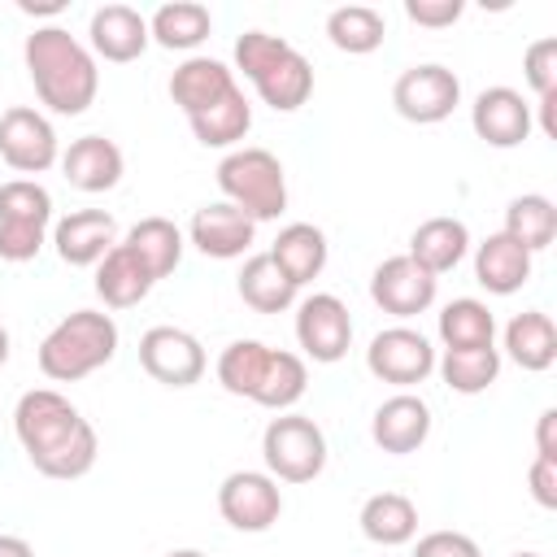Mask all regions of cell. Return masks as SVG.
I'll list each match as a JSON object with an SVG mask.
<instances>
[{
	"instance_id": "cell-1",
	"label": "cell",
	"mask_w": 557,
	"mask_h": 557,
	"mask_svg": "<svg viewBox=\"0 0 557 557\" xmlns=\"http://www.w3.org/2000/svg\"><path fill=\"white\" fill-rule=\"evenodd\" d=\"M13 431L26 461L48 479H83L96 466V426L52 387H35L17 400Z\"/></svg>"
},
{
	"instance_id": "cell-2",
	"label": "cell",
	"mask_w": 557,
	"mask_h": 557,
	"mask_svg": "<svg viewBox=\"0 0 557 557\" xmlns=\"http://www.w3.org/2000/svg\"><path fill=\"white\" fill-rule=\"evenodd\" d=\"M26 74L35 83L39 104H48L61 117L87 113V104L100 91V70L87 44H78L65 26H35L26 35Z\"/></svg>"
},
{
	"instance_id": "cell-3",
	"label": "cell",
	"mask_w": 557,
	"mask_h": 557,
	"mask_svg": "<svg viewBox=\"0 0 557 557\" xmlns=\"http://www.w3.org/2000/svg\"><path fill=\"white\" fill-rule=\"evenodd\" d=\"M218 383L231 396H244L274 413H287L305 396L309 370H305V357H296L287 348H270L261 339H231L218 357Z\"/></svg>"
},
{
	"instance_id": "cell-4",
	"label": "cell",
	"mask_w": 557,
	"mask_h": 557,
	"mask_svg": "<svg viewBox=\"0 0 557 557\" xmlns=\"http://www.w3.org/2000/svg\"><path fill=\"white\" fill-rule=\"evenodd\" d=\"M235 70L257 87L274 113H296L313 96V65L278 35L244 30L235 39Z\"/></svg>"
},
{
	"instance_id": "cell-5",
	"label": "cell",
	"mask_w": 557,
	"mask_h": 557,
	"mask_svg": "<svg viewBox=\"0 0 557 557\" xmlns=\"http://www.w3.org/2000/svg\"><path fill=\"white\" fill-rule=\"evenodd\" d=\"M117 352V322L100 309H74L39 344V370L52 383H78L109 366Z\"/></svg>"
},
{
	"instance_id": "cell-6",
	"label": "cell",
	"mask_w": 557,
	"mask_h": 557,
	"mask_svg": "<svg viewBox=\"0 0 557 557\" xmlns=\"http://www.w3.org/2000/svg\"><path fill=\"white\" fill-rule=\"evenodd\" d=\"M218 187L252 222H274L287 209V174L270 148H231L218 161Z\"/></svg>"
},
{
	"instance_id": "cell-7",
	"label": "cell",
	"mask_w": 557,
	"mask_h": 557,
	"mask_svg": "<svg viewBox=\"0 0 557 557\" xmlns=\"http://www.w3.org/2000/svg\"><path fill=\"white\" fill-rule=\"evenodd\" d=\"M261 457L265 474L278 483H313L326 470V435L305 413H278L261 431Z\"/></svg>"
},
{
	"instance_id": "cell-8",
	"label": "cell",
	"mask_w": 557,
	"mask_h": 557,
	"mask_svg": "<svg viewBox=\"0 0 557 557\" xmlns=\"http://www.w3.org/2000/svg\"><path fill=\"white\" fill-rule=\"evenodd\" d=\"M52 222V196L35 178H9L0 183V261H30Z\"/></svg>"
},
{
	"instance_id": "cell-9",
	"label": "cell",
	"mask_w": 557,
	"mask_h": 557,
	"mask_svg": "<svg viewBox=\"0 0 557 557\" xmlns=\"http://www.w3.org/2000/svg\"><path fill=\"white\" fill-rule=\"evenodd\" d=\"M392 104L405 122H418V126H435L444 122L457 104H461V78L440 65V61H422V65H409L396 83H392Z\"/></svg>"
},
{
	"instance_id": "cell-10",
	"label": "cell",
	"mask_w": 557,
	"mask_h": 557,
	"mask_svg": "<svg viewBox=\"0 0 557 557\" xmlns=\"http://www.w3.org/2000/svg\"><path fill=\"white\" fill-rule=\"evenodd\" d=\"M0 157L9 170L17 174H44L61 161V144L52 122L30 109V104H13L0 113Z\"/></svg>"
},
{
	"instance_id": "cell-11",
	"label": "cell",
	"mask_w": 557,
	"mask_h": 557,
	"mask_svg": "<svg viewBox=\"0 0 557 557\" xmlns=\"http://www.w3.org/2000/svg\"><path fill=\"white\" fill-rule=\"evenodd\" d=\"M139 366L148 370V379L165 383V387H191L205 379V348L191 331L183 326H152L139 335Z\"/></svg>"
},
{
	"instance_id": "cell-12",
	"label": "cell",
	"mask_w": 557,
	"mask_h": 557,
	"mask_svg": "<svg viewBox=\"0 0 557 557\" xmlns=\"http://www.w3.org/2000/svg\"><path fill=\"white\" fill-rule=\"evenodd\" d=\"M218 513L235 531H270L283 513L278 479H270L265 470H231L218 487Z\"/></svg>"
},
{
	"instance_id": "cell-13",
	"label": "cell",
	"mask_w": 557,
	"mask_h": 557,
	"mask_svg": "<svg viewBox=\"0 0 557 557\" xmlns=\"http://www.w3.org/2000/svg\"><path fill=\"white\" fill-rule=\"evenodd\" d=\"M435 292H440V278L426 274L409 252L400 257H387L374 265L370 274V300L392 313V318H418L435 305Z\"/></svg>"
},
{
	"instance_id": "cell-14",
	"label": "cell",
	"mask_w": 557,
	"mask_h": 557,
	"mask_svg": "<svg viewBox=\"0 0 557 557\" xmlns=\"http://www.w3.org/2000/svg\"><path fill=\"white\" fill-rule=\"evenodd\" d=\"M296 344L305 348V357L322 361V366H335L348 344H352V318H348V305L331 292H313L296 305Z\"/></svg>"
},
{
	"instance_id": "cell-15",
	"label": "cell",
	"mask_w": 557,
	"mask_h": 557,
	"mask_svg": "<svg viewBox=\"0 0 557 557\" xmlns=\"http://www.w3.org/2000/svg\"><path fill=\"white\" fill-rule=\"evenodd\" d=\"M366 366H370L374 379H383L392 387H413L435 370V348L413 326H387V331H379L370 339Z\"/></svg>"
},
{
	"instance_id": "cell-16",
	"label": "cell",
	"mask_w": 557,
	"mask_h": 557,
	"mask_svg": "<svg viewBox=\"0 0 557 557\" xmlns=\"http://www.w3.org/2000/svg\"><path fill=\"white\" fill-rule=\"evenodd\" d=\"M187 239H191L205 257H213V261H235V257H244V252L252 248L257 222H252L244 209H235V205H226V200H213V205H200V209L191 213Z\"/></svg>"
},
{
	"instance_id": "cell-17",
	"label": "cell",
	"mask_w": 557,
	"mask_h": 557,
	"mask_svg": "<svg viewBox=\"0 0 557 557\" xmlns=\"http://www.w3.org/2000/svg\"><path fill=\"white\" fill-rule=\"evenodd\" d=\"M470 126L487 148H518L531 135V104L513 87H483L470 104Z\"/></svg>"
},
{
	"instance_id": "cell-18",
	"label": "cell",
	"mask_w": 557,
	"mask_h": 557,
	"mask_svg": "<svg viewBox=\"0 0 557 557\" xmlns=\"http://www.w3.org/2000/svg\"><path fill=\"white\" fill-rule=\"evenodd\" d=\"M426 435H431V405L413 392L387 396L370 418V440L392 457L418 453L426 444Z\"/></svg>"
},
{
	"instance_id": "cell-19",
	"label": "cell",
	"mask_w": 557,
	"mask_h": 557,
	"mask_svg": "<svg viewBox=\"0 0 557 557\" xmlns=\"http://www.w3.org/2000/svg\"><path fill=\"white\" fill-rule=\"evenodd\" d=\"M87 39H91V52L113 61V65H126V61L144 57V48L152 44L148 39V17L131 4H100L87 22Z\"/></svg>"
},
{
	"instance_id": "cell-20",
	"label": "cell",
	"mask_w": 557,
	"mask_h": 557,
	"mask_svg": "<svg viewBox=\"0 0 557 557\" xmlns=\"http://www.w3.org/2000/svg\"><path fill=\"white\" fill-rule=\"evenodd\" d=\"M52 244L65 265H100V257L117 244V222L104 209H74L52 226Z\"/></svg>"
},
{
	"instance_id": "cell-21",
	"label": "cell",
	"mask_w": 557,
	"mask_h": 557,
	"mask_svg": "<svg viewBox=\"0 0 557 557\" xmlns=\"http://www.w3.org/2000/svg\"><path fill=\"white\" fill-rule=\"evenodd\" d=\"M231 91H239L235 70H226L213 57H187L174 74H170V100L183 109V117H196L205 109H213L218 100H226Z\"/></svg>"
},
{
	"instance_id": "cell-22",
	"label": "cell",
	"mask_w": 557,
	"mask_h": 557,
	"mask_svg": "<svg viewBox=\"0 0 557 557\" xmlns=\"http://www.w3.org/2000/svg\"><path fill=\"white\" fill-rule=\"evenodd\" d=\"M122 170H126V157L104 135H83L61 152V174L78 191H109L122 183Z\"/></svg>"
},
{
	"instance_id": "cell-23",
	"label": "cell",
	"mask_w": 557,
	"mask_h": 557,
	"mask_svg": "<svg viewBox=\"0 0 557 557\" xmlns=\"http://www.w3.org/2000/svg\"><path fill=\"white\" fill-rule=\"evenodd\" d=\"M470 252V231L461 218H426L413 235H409V257L426 270V274H448L461 265V257Z\"/></svg>"
},
{
	"instance_id": "cell-24",
	"label": "cell",
	"mask_w": 557,
	"mask_h": 557,
	"mask_svg": "<svg viewBox=\"0 0 557 557\" xmlns=\"http://www.w3.org/2000/svg\"><path fill=\"white\" fill-rule=\"evenodd\" d=\"M474 278L492 296H513L531 278V252L522 244H513L505 231H496L474 248Z\"/></svg>"
},
{
	"instance_id": "cell-25",
	"label": "cell",
	"mask_w": 557,
	"mask_h": 557,
	"mask_svg": "<svg viewBox=\"0 0 557 557\" xmlns=\"http://www.w3.org/2000/svg\"><path fill=\"white\" fill-rule=\"evenodd\" d=\"M157 287V278L144 270V261L126 248V244H113L100 265H96V296L109 305V309H131L139 305L148 292Z\"/></svg>"
},
{
	"instance_id": "cell-26",
	"label": "cell",
	"mask_w": 557,
	"mask_h": 557,
	"mask_svg": "<svg viewBox=\"0 0 557 557\" xmlns=\"http://www.w3.org/2000/svg\"><path fill=\"white\" fill-rule=\"evenodd\" d=\"M357 522H361V535L370 544L400 548L418 535V505L405 492H374V496H366Z\"/></svg>"
},
{
	"instance_id": "cell-27",
	"label": "cell",
	"mask_w": 557,
	"mask_h": 557,
	"mask_svg": "<svg viewBox=\"0 0 557 557\" xmlns=\"http://www.w3.org/2000/svg\"><path fill=\"white\" fill-rule=\"evenodd\" d=\"M270 257H274V265H278L296 287H305V283H313V278L326 270L331 248H326V235H322L313 222H292V226H283V231L274 235Z\"/></svg>"
},
{
	"instance_id": "cell-28",
	"label": "cell",
	"mask_w": 557,
	"mask_h": 557,
	"mask_svg": "<svg viewBox=\"0 0 557 557\" xmlns=\"http://www.w3.org/2000/svg\"><path fill=\"white\" fill-rule=\"evenodd\" d=\"M505 352H509L513 366H522L531 374L548 370L557 361V326H553V318L544 309L513 313L509 326H505Z\"/></svg>"
},
{
	"instance_id": "cell-29",
	"label": "cell",
	"mask_w": 557,
	"mask_h": 557,
	"mask_svg": "<svg viewBox=\"0 0 557 557\" xmlns=\"http://www.w3.org/2000/svg\"><path fill=\"white\" fill-rule=\"evenodd\" d=\"M235 287H239V300H244L248 309H257V313H283V309L296 305V292H300V287L274 265L270 252L248 257L244 270H239V278H235Z\"/></svg>"
},
{
	"instance_id": "cell-30",
	"label": "cell",
	"mask_w": 557,
	"mask_h": 557,
	"mask_svg": "<svg viewBox=\"0 0 557 557\" xmlns=\"http://www.w3.org/2000/svg\"><path fill=\"white\" fill-rule=\"evenodd\" d=\"M213 30V17L205 4L196 0H174V4H161L152 17H148V39H157L161 48L170 52H191L209 39Z\"/></svg>"
},
{
	"instance_id": "cell-31",
	"label": "cell",
	"mask_w": 557,
	"mask_h": 557,
	"mask_svg": "<svg viewBox=\"0 0 557 557\" xmlns=\"http://www.w3.org/2000/svg\"><path fill=\"white\" fill-rule=\"evenodd\" d=\"M122 244L144 261V270H148L152 278L174 274L178 261H183V231H178L170 218H139V222L126 231Z\"/></svg>"
},
{
	"instance_id": "cell-32",
	"label": "cell",
	"mask_w": 557,
	"mask_h": 557,
	"mask_svg": "<svg viewBox=\"0 0 557 557\" xmlns=\"http://www.w3.org/2000/svg\"><path fill=\"white\" fill-rule=\"evenodd\" d=\"M326 39H331L339 52H348V57H366V52L383 48L387 22H383V13L370 9V4H339V9L326 13Z\"/></svg>"
},
{
	"instance_id": "cell-33",
	"label": "cell",
	"mask_w": 557,
	"mask_h": 557,
	"mask_svg": "<svg viewBox=\"0 0 557 557\" xmlns=\"http://www.w3.org/2000/svg\"><path fill=\"white\" fill-rule=\"evenodd\" d=\"M435 370L453 392L479 396L500 379V348H444V357H435Z\"/></svg>"
},
{
	"instance_id": "cell-34",
	"label": "cell",
	"mask_w": 557,
	"mask_h": 557,
	"mask_svg": "<svg viewBox=\"0 0 557 557\" xmlns=\"http://www.w3.org/2000/svg\"><path fill=\"white\" fill-rule=\"evenodd\" d=\"M505 235L513 244H522L531 257L544 252L553 239H557V209L548 196L531 191V196H513L509 209H505Z\"/></svg>"
},
{
	"instance_id": "cell-35",
	"label": "cell",
	"mask_w": 557,
	"mask_h": 557,
	"mask_svg": "<svg viewBox=\"0 0 557 557\" xmlns=\"http://www.w3.org/2000/svg\"><path fill=\"white\" fill-rule=\"evenodd\" d=\"M440 339L444 348H487L496 339V318L483 300L457 296L440 309Z\"/></svg>"
},
{
	"instance_id": "cell-36",
	"label": "cell",
	"mask_w": 557,
	"mask_h": 557,
	"mask_svg": "<svg viewBox=\"0 0 557 557\" xmlns=\"http://www.w3.org/2000/svg\"><path fill=\"white\" fill-rule=\"evenodd\" d=\"M187 126H191V135H196L205 148H235V144L248 135V126H252V104L244 100V91H231V96L218 100L213 109L187 117Z\"/></svg>"
},
{
	"instance_id": "cell-37",
	"label": "cell",
	"mask_w": 557,
	"mask_h": 557,
	"mask_svg": "<svg viewBox=\"0 0 557 557\" xmlns=\"http://www.w3.org/2000/svg\"><path fill=\"white\" fill-rule=\"evenodd\" d=\"M522 74H527L535 100H544V96L557 91V39H553V35L535 39V44L522 52Z\"/></svg>"
},
{
	"instance_id": "cell-38",
	"label": "cell",
	"mask_w": 557,
	"mask_h": 557,
	"mask_svg": "<svg viewBox=\"0 0 557 557\" xmlns=\"http://www.w3.org/2000/svg\"><path fill=\"white\" fill-rule=\"evenodd\" d=\"M413 557H483V548L466 531H426L413 544Z\"/></svg>"
},
{
	"instance_id": "cell-39",
	"label": "cell",
	"mask_w": 557,
	"mask_h": 557,
	"mask_svg": "<svg viewBox=\"0 0 557 557\" xmlns=\"http://www.w3.org/2000/svg\"><path fill=\"white\" fill-rule=\"evenodd\" d=\"M461 13H466L461 0H405V17H409L413 26H426V30H444V26H453Z\"/></svg>"
},
{
	"instance_id": "cell-40",
	"label": "cell",
	"mask_w": 557,
	"mask_h": 557,
	"mask_svg": "<svg viewBox=\"0 0 557 557\" xmlns=\"http://www.w3.org/2000/svg\"><path fill=\"white\" fill-rule=\"evenodd\" d=\"M527 483H531L535 505L557 509V457H540V453H535V461H531V470H527Z\"/></svg>"
},
{
	"instance_id": "cell-41",
	"label": "cell",
	"mask_w": 557,
	"mask_h": 557,
	"mask_svg": "<svg viewBox=\"0 0 557 557\" xmlns=\"http://www.w3.org/2000/svg\"><path fill=\"white\" fill-rule=\"evenodd\" d=\"M553 431H557V409H544V413H540V426H535V453H540V457H557Z\"/></svg>"
},
{
	"instance_id": "cell-42",
	"label": "cell",
	"mask_w": 557,
	"mask_h": 557,
	"mask_svg": "<svg viewBox=\"0 0 557 557\" xmlns=\"http://www.w3.org/2000/svg\"><path fill=\"white\" fill-rule=\"evenodd\" d=\"M0 557H35V548L22 535H0Z\"/></svg>"
},
{
	"instance_id": "cell-43",
	"label": "cell",
	"mask_w": 557,
	"mask_h": 557,
	"mask_svg": "<svg viewBox=\"0 0 557 557\" xmlns=\"http://www.w3.org/2000/svg\"><path fill=\"white\" fill-rule=\"evenodd\" d=\"M17 9H22V13H48V17H52V13L65 9V0H39V4H35V0H17Z\"/></svg>"
},
{
	"instance_id": "cell-44",
	"label": "cell",
	"mask_w": 557,
	"mask_h": 557,
	"mask_svg": "<svg viewBox=\"0 0 557 557\" xmlns=\"http://www.w3.org/2000/svg\"><path fill=\"white\" fill-rule=\"evenodd\" d=\"M165 557H209V553H200V548H170Z\"/></svg>"
},
{
	"instance_id": "cell-45",
	"label": "cell",
	"mask_w": 557,
	"mask_h": 557,
	"mask_svg": "<svg viewBox=\"0 0 557 557\" xmlns=\"http://www.w3.org/2000/svg\"><path fill=\"white\" fill-rule=\"evenodd\" d=\"M4 361H9V331L0 326V366H4Z\"/></svg>"
},
{
	"instance_id": "cell-46",
	"label": "cell",
	"mask_w": 557,
	"mask_h": 557,
	"mask_svg": "<svg viewBox=\"0 0 557 557\" xmlns=\"http://www.w3.org/2000/svg\"><path fill=\"white\" fill-rule=\"evenodd\" d=\"M513 557H540V553H513Z\"/></svg>"
}]
</instances>
